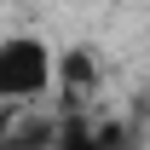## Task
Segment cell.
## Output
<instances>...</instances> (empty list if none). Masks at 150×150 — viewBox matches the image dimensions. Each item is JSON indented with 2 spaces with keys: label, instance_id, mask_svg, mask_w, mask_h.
Masks as SVG:
<instances>
[{
  "label": "cell",
  "instance_id": "6da1fadb",
  "mask_svg": "<svg viewBox=\"0 0 150 150\" xmlns=\"http://www.w3.org/2000/svg\"><path fill=\"white\" fill-rule=\"evenodd\" d=\"M46 81H52V58H46L40 40L18 35V40H6V46H0V98H6V104L46 93Z\"/></svg>",
  "mask_w": 150,
  "mask_h": 150
},
{
  "label": "cell",
  "instance_id": "7a4b0ae2",
  "mask_svg": "<svg viewBox=\"0 0 150 150\" xmlns=\"http://www.w3.org/2000/svg\"><path fill=\"white\" fill-rule=\"evenodd\" d=\"M64 87H69V93H75V87H93V58H87V52H69V58H64Z\"/></svg>",
  "mask_w": 150,
  "mask_h": 150
},
{
  "label": "cell",
  "instance_id": "3957f363",
  "mask_svg": "<svg viewBox=\"0 0 150 150\" xmlns=\"http://www.w3.org/2000/svg\"><path fill=\"white\" fill-rule=\"evenodd\" d=\"M12 127H18V121H12V115H0V133H12Z\"/></svg>",
  "mask_w": 150,
  "mask_h": 150
}]
</instances>
